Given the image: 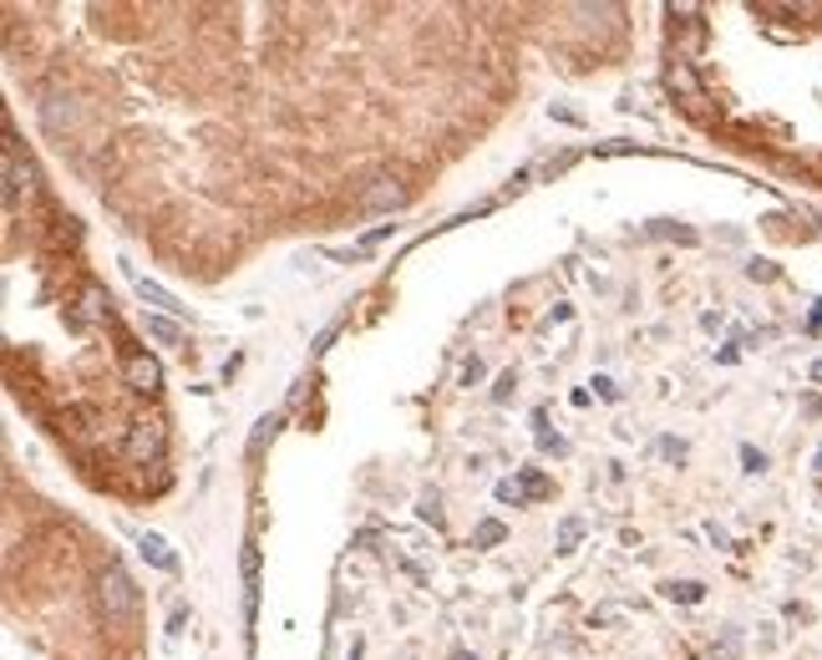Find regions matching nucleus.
Masks as SVG:
<instances>
[{"label": "nucleus", "instance_id": "nucleus-1", "mask_svg": "<svg viewBox=\"0 0 822 660\" xmlns=\"http://www.w3.org/2000/svg\"><path fill=\"white\" fill-rule=\"evenodd\" d=\"M97 609H102V620L112 625V630H127V625L137 620V590L122 564H107L102 574H97Z\"/></svg>", "mask_w": 822, "mask_h": 660}, {"label": "nucleus", "instance_id": "nucleus-2", "mask_svg": "<svg viewBox=\"0 0 822 660\" xmlns=\"http://www.w3.org/2000/svg\"><path fill=\"white\" fill-rule=\"evenodd\" d=\"M127 458L158 462L163 458V427L158 422H133V432H127Z\"/></svg>", "mask_w": 822, "mask_h": 660}, {"label": "nucleus", "instance_id": "nucleus-3", "mask_svg": "<svg viewBox=\"0 0 822 660\" xmlns=\"http://www.w3.org/2000/svg\"><path fill=\"white\" fill-rule=\"evenodd\" d=\"M665 81H670V92L680 97L686 107H701V81H696V72H690V56H676V62L665 66Z\"/></svg>", "mask_w": 822, "mask_h": 660}, {"label": "nucleus", "instance_id": "nucleus-4", "mask_svg": "<svg viewBox=\"0 0 822 660\" xmlns=\"http://www.w3.org/2000/svg\"><path fill=\"white\" fill-rule=\"evenodd\" d=\"M360 204H366L371 213H397L401 204H407V188H401L397 178H376V184L360 194Z\"/></svg>", "mask_w": 822, "mask_h": 660}, {"label": "nucleus", "instance_id": "nucleus-5", "mask_svg": "<svg viewBox=\"0 0 822 660\" xmlns=\"http://www.w3.org/2000/svg\"><path fill=\"white\" fill-rule=\"evenodd\" d=\"M122 376H127V386H133V392H158V382H163L158 361L147 356V351H137V356L122 361Z\"/></svg>", "mask_w": 822, "mask_h": 660}, {"label": "nucleus", "instance_id": "nucleus-6", "mask_svg": "<svg viewBox=\"0 0 822 660\" xmlns=\"http://www.w3.org/2000/svg\"><path fill=\"white\" fill-rule=\"evenodd\" d=\"M21 188H31V168H21L15 147H5V209H21Z\"/></svg>", "mask_w": 822, "mask_h": 660}, {"label": "nucleus", "instance_id": "nucleus-7", "mask_svg": "<svg viewBox=\"0 0 822 660\" xmlns=\"http://www.w3.org/2000/svg\"><path fill=\"white\" fill-rule=\"evenodd\" d=\"M137 300H143V305H153L158 316H184V305L173 300V295L163 290L158 279H143V275H137Z\"/></svg>", "mask_w": 822, "mask_h": 660}, {"label": "nucleus", "instance_id": "nucleus-8", "mask_svg": "<svg viewBox=\"0 0 822 660\" xmlns=\"http://www.w3.org/2000/svg\"><path fill=\"white\" fill-rule=\"evenodd\" d=\"M137 549H143V559H147V564L168 569V574H173V569H178V559H173V549L158 539V534H143V539H137Z\"/></svg>", "mask_w": 822, "mask_h": 660}, {"label": "nucleus", "instance_id": "nucleus-9", "mask_svg": "<svg viewBox=\"0 0 822 660\" xmlns=\"http://www.w3.org/2000/svg\"><path fill=\"white\" fill-rule=\"evenodd\" d=\"M143 330L158 345H178V341H184V330H178V320H173V316H143Z\"/></svg>", "mask_w": 822, "mask_h": 660}, {"label": "nucleus", "instance_id": "nucleus-10", "mask_svg": "<svg viewBox=\"0 0 822 660\" xmlns=\"http://www.w3.org/2000/svg\"><path fill=\"white\" fill-rule=\"evenodd\" d=\"M81 310H87V320H112V300L102 295V285H87V290H81Z\"/></svg>", "mask_w": 822, "mask_h": 660}, {"label": "nucleus", "instance_id": "nucleus-11", "mask_svg": "<svg viewBox=\"0 0 822 660\" xmlns=\"http://www.w3.org/2000/svg\"><path fill=\"white\" fill-rule=\"evenodd\" d=\"M665 594H670V600H680V605H701V584H696V580H680V584H670V590H665Z\"/></svg>", "mask_w": 822, "mask_h": 660}, {"label": "nucleus", "instance_id": "nucleus-12", "mask_svg": "<svg viewBox=\"0 0 822 660\" xmlns=\"http://www.w3.org/2000/svg\"><path fill=\"white\" fill-rule=\"evenodd\" d=\"M579 539H584V518H564V528H558V549H574Z\"/></svg>", "mask_w": 822, "mask_h": 660}, {"label": "nucleus", "instance_id": "nucleus-13", "mask_svg": "<svg viewBox=\"0 0 822 660\" xmlns=\"http://www.w3.org/2000/svg\"><path fill=\"white\" fill-rule=\"evenodd\" d=\"M498 539H503V524H482V528H478V539H473V543L482 549V543H498Z\"/></svg>", "mask_w": 822, "mask_h": 660}, {"label": "nucleus", "instance_id": "nucleus-14", "mask_svg": "<svg viewBox=\"0 0 822 660\" xmlns=\"http://www.w3.org/2000/svg\"><path fill=\"white\" fill-rule=\"evenodd\" d=\"M513 371H503V376H498V386H492V396H498V402H508V396H513Z\"/></svg>", "mask_w": 822, "mask_h": 660}, {"label": "nucleus", "instance_id": "nucleus-15", "mask_svg": "<svg viewBox=\"0 0 822 660\" xmlns=\"http://www.w3.org/2000/svg\"><path fill=\"white\" fill-rule=\"evenodd\" d=\"M742 462H746V473H762V468H767V458L756 448H742Z\"/></svg>", "mask_w": 822, "mask_h": 660}, {"label": "nucleus", "instance_id": "nucleus-16", "mask_svg": "<svg viewBox=\"0 0 822 660\" xmlns=\"http://www.w3.org/2000/svg\"><path fill=\"white\" fill-rule=\"evenodd\" d=\"M422 518H432V524H437V518H442V503H437V493H432V498H422Z\"/></svg>", "mask_w": 822, "mask_h": 660}, {"label": "nucleus", "instance_id": "nucleus-17", "mask_svg": "<svg viewBox=\"0 0 822 660\" xmlns=\"http://www.w3.org/2000/svg\"><path fill=\"white\" fill-rule=\"evenodd\" d=\"M595 386H599V396H610V402H614V396H620V386H614L610 376H595Z\"/></svg>", "mask_w": 822, "mask_h": 660}, {"label": "nucleus", "instance_id": "nucleus-18", "mask_svg": "<svg viewBox=\"0 0 822 660\" xmlns=\"http://www.w3.org/2000/svg\"><path fill=\"white\" fill-rule=\"evenodd\" d=\"M478 376H482V361H467V366H463V382L473 386V382H478Z\"/></svg>", "mask_w": 822, "mask_h": 660}, {"label": "nucleus", "instance_id": "nucleus-19", "mask_svg": "<svg viewBox=\"0 0 822 660\" xmlns=\"http://www.w3.org/2000/svg\"><path fill=\"white\" fill-rule=\"evenodd\" d=\"M452 660H478V656H467V650H457V656H452Z\"/></svg>", "mask_w": 822, "mask_h": 660}, {"label": "nucleus", "instance_id": "nucleus-20", "mask_svg": "<svg viewBox=\"0 0 822 660\" xmlns=\"http://www.w3.org/2000/svg\"><path fill=\"white\" fill-rule=\"evenodd\" d=\"M818 473H822V452H818Z\"/></svg>", "mask_w": 822, "mask_h": 660}]
</instances>
